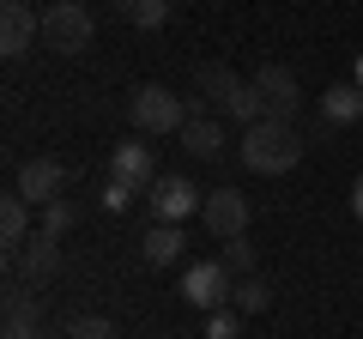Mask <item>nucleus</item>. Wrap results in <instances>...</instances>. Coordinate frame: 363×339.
Masks as SVG:
<instances>
[{
	"label": "nucleus",
	"instance_id": "obj_15",
	"mask_svg": "<svg viewBox=\"0 0 363 339\" xmlns=\"http://www.w3.org/2000/svg\"><path fill=\"white\" fill-rule=\"evenodd\" d=\"M140 255H145L152 267H169V261H182V224H164V218H157L152 230L140 236Z\"/></svg>",
	"mask_w": 363,
	"mask_h": 339
},
{
	"label": "nucleus",
	"instance_id": "obj_24",
	"mask_svg": "<svg viewBox=\"0 0 363 339\" xmlns=\"http://www.w3.org/2000/svg\"><path fill=\"white\" fill-rule=\"evenodd\" d=\"M0 339H43V327H37V315H6V333Z\"/></svg>",
	"mask_w": 363,
	"mask_h": 339
},
{
	"label": "nucleus",
	"instance_id": "obj_9",
	"mask_svg": "<svg viewBox=\"0 0 363 339\" xmlns=\"http://www.w3.org/2000/svg\"><path fill=\"white\" fill-rule=\"evenodd\" d=\"M255 85H260V97H267V109L272 116H285V121H297V104H303V85H297V73L291 67H279V61H267L255 73Z\"/></svg>",
	"mask_w": 363,
	"mask_h": 339
},
{
	"label": "nucleus",
	"instance_id": "obj_4",
	"mask_svg": "<svg viewBox=\"0 0 363 339\" xmlns=\"http://www.w3.org/2000/svg\"><path fill=\"white\" fill-rule=\"evenodd\" d=\"M128 116H133V128H140V133H182V121H188V104H182L169 85H133Z\"/></svg>",
	"mask_w": 363,
	"mask_h": 339
},
{
	"label": "nucleus",
	"instance_id": "obj_8",
	"mask_svg": "<svg viewBox=\"0 0 363 339\" xmlns=\"http://www.w3.org/2000/svg\"><path fill=\"white\" fill-rule=\"evenodd\" d=\"M200 218H206V230L218 236V243L224 236H242L248 230V200L236 194V188H212L206 206H200Z\"/></svg>",
	"mask_w": 363,
	"mask_h": 339
},
{
	"label": "nucleus",
	"instance_id": "obj_23",
	"mask_svg": "<svg viewBox=\"0 0 363 339\" xmlns=\"http://www.w3.org/2000/svg\"><path fill=\"white\" fill-rule=\"evenodd\" d=\"M133 194H140V188H133V182H121V176H109V182H104V206H109V212H121Z\"/></svg>",
	"mask_w": 363,
	"mask_h": 339
},
{
	"label": "nucleus",
	"instance_id": "obj_18",
	"mask_svg": "<svg viewBox=\"0 0 363 339\" xmlns=\"http://www.w3.org/2000/svg\"><path fill=\"white\" fill-rule=\"evenodd\" d=\"M218 261H224V267H230V273H236V279H242V273H255V248H248V243H242V236H224V255H218Z\"/></svg>",
	"mask_w": 363,
	"mask_h": 339
},
{
	"label": "nucleus",
	"instance_id": "obj_5",
	"mask_svg": "<svg viewBox=\"0 0 363 339\" xmlns=\"http://www.w3.org/2000/svg\"><path fill=\"white\" fill-rule=\"evenodd\" d=\"M230 291H236V279H230L224 261H194L188 273H182V303H194V309H206V315L224 309Z\"/></svg>",
	"mask_w": 363,
	"mask_h": 339
},
{
	"label": "nucleus",
	"instance_id": "obj_11",
	"mask_svg": "<svg viewBox=\"0 0 363 339\" xmlns=\"http://www.w3.org/2000/svg\"><path fill=\"white\" fill-rule=\"evenodd\" d=\"M109 176H121V182H133V188H152V182H157L152 145H133V140H121L116 152H109Z\"/></svg>",
	"mask_w": 363,
	"mask_h": 339
},
{
	"label": "nucleus",
	"instance_id": "obj_2",
	"mask_svg": "<svg viewBox=\"0 0 363 339\" xmlns=\"http://www.w3.org/2000/svg\"><path fill=\"white\" fill-rule=\"evenodd\" d=\"M200 97H206L218 116L242 121V128H255V121L272 116L267 97H260V85H255V79H236L230 67H206V73H200Z\"/></svg>",
	"mask_w": 363,
	"mask_h": 339
},
{
	"label": "nucleus",
	"instance_id": "obj_13",
	"mask_svg": "<svg viewBox=\"0 0 363 339\" xmlns=\"http://www.w3.org/2000/svg\"><path fill=\"white\" fill-rule=\"evenodd\" d=\"M321 121H327V128H351V121H363V85H357V79H345V85H333V91L321 97Z\"/></svg>",
	"mask_w": 363,
	"mask_h": 339
},
{
	"label": "nucleus",
	"instance_id": "obj_12",
	"mask_svg": "<svg viewBox=\"0 0 363 339\" xmlns=\"http://www.w3.org/2000/svg\"><path fill=\"white\" fill-rule=\"evenodd\" d=\"M182 152L200 157V164H212V157L224 152V128L212 116H188V121H182Z\"/></svg>",
	"mask_w": 363,
	"mask_h": 339
},
{
	"label": "nucleus",
	"instance_id": "obj_26",
	"mask_svg": "<svg viewBox=\"0 0 363 339\" xmlns=\"http://www.w3.org/2000/svg\"><path fill=\"white\" fill-rule=\"evenodd\" d=\"M351 79H357V85H363V55H357V67H351Z\"/></svg>",
	"mask_w": 363,
	"mask_h": 339
},
{
	"label": "nucleus",
	"instance_id": "obj_16",
	"mask_svg": "<svg viewBox=\"0 0 363 339\" xmlns=\"http://www.w3.org/2000/svg\"><path fill=\"white\" fill-rule=\"evenodd\" d=\"M0 236H6L13 248H25V243H30V200L18 194V188L0 200Z\"/></svg>",
	"mask_w": 363,
	"mask_h": 339
},
{
	"label": "nucleus",
	"instance_id": "obj_25",
	"mask_svg": "<svg viewBox=\"0 0 363 339\" xmlns=\"http://www.w3.org/2000/svg\"><path fill=\"white\" fill-rule=\"evenodd\" d=\"M351 212H357V218H363V176H357V182H351Z\"/></svg>",
	"mask_w": 363,
	"mask_h": 339
},
{
	"label": "nucleus",
	"instance_id": "obj_21",
	"mask_svg": "<svg viewBox=\"0 0 363 339\" xmlns=\"http://www.w3.org/2000/svg\"><path fill=\"white\" fill-rule=\"evenodd\" d=\"M37 230L67 236V230H73V206H67V200H49V206H43V224H37Z\"/></svg>",
	"mask_w": 363,
	"mask_h": 339
},
{
	"label": "nucleus",
	"instance_id": "obj_7",
	"mask_svg": "<svg viewBox=\"0 0 363 339\" xmlns=\"http://www.w3.org/2000/svg\"><path fill=\"white\" fill-rule=\"evenodd\" d=\"M61 188H67V164L61 157H25V164H18V194H25L30 206L61 200Z\"/></svg>",
	"mask_w": 363,
	"mask_h": 339
},
{
	"label": "nucleus",
	"instance_id": "obj_14",
	"mask_svg": "<svg viewBox=\"0 0 363 339\" xmlns=\"http://www.w3.org/2000/svg\"><path fill=\"white\" fill-rule=\"evenodd\" d=\"M55 243H61V236H49V230H37V236L25 243L18 261H25V279H30V285H43V279L61 273V248H55Z\"/></svg>",
	"mask_w": 363,
	"mask_h": 339
},
{
	"label": "nucleus",
	"instance_id": "obj_3",
	"mask_svg": "<svg viewBox=\"0 0 363 339\" xmlns=\"http://www.w3.org/2000/svg\"><path fill=\"white\" fill-rule=\"evenodd\" d=\"M91 37H97V18H91L85 0H55L49 13H43V43L55 55H85Z\"/></svg>",
	"mask_w": 363,
	"mask_h": 339
},
{
	"label": "nucleus",
	"instance_id": "obj_20",
	"mask_svg": "<svg viewBox=\"0 0 363 339\" xmlns=\"http://www.w3.org/2000/svg\"><path fill=\"white\" fill-rule=\"evenodd\" d=\"M67 339H116V321H109V315H79V321L67 327Z\"/></svg>",
	"mask_w": 363,
	"mask_h": 339
},
{
	"label": "nucleus",
	"instance_id": "obj_6",
	"mask_svg": "<svg viewBox=\"0 0 363 339\" xmlns=\"http://www.w3.org/2000/svg\"><path fill=\"white\" fill-rule=\"evenodd\" d=\"M145 200H152V218H164V224H188L200 206H206V194H200L188 176H157Z\"/></svg>",
	"mask_w": 363,
	"mask_h": 339
},
{
	"label": "nucleus",
	"instance_id": "obj_17",
	"mask_svg": "<svg viewBox=\"0 0 363 339\" xmlns=\"http://www.w3.org/2000/svg\"><path fill=\"white\" fill-rule=\"evenodd\" d=\"M267 303H272V285H267L260 273H242V279H236V291H230V309H236V315H260Z\"/></svg>",
	"mask_w": 363,
	"mask_h": 339
},
{
	"label": "nucleus",
	"instance_id": "obj_19",
	"mask_svg": "<svg viewBox=\"0 0 363 339\" xmlns=\"http://www.w3.org/2000/svg\"><path fill=\"white\" fill-rule=\"evenodd\" d=\"M128 18H133L140 30H157V25L169 18V0H133V6H128Z\"/></svg>",
	"mask_w": 363,
	"mask_h": 339
},
{
	"label": "nucleus",
	"instance_id": "obj_22",
	"mask_svg": "<svg viewBox=\"0 0 363 339\" xmlns=\"http://www.w3.org/2000/svg\"><path fill=\"white\" fill-rule=\"evenodd\" d=\"M206 339H242V321H236L230 309H212V321H206Z\"/></svg>",
	"mask_w": 363,
	"mask_h": 339
},
{
	"label": "nucleus",
	"instance_id": "obj_10",
	"mask_svg": "<svg viewBox=\"0 0 363 339\" xmlns=\"http://www.w3.org/2000/svg\"><path fill=\"white\" fill-rule=\"evenodd\" d=\"M37 37H43V18L30 13L25 0H6L0 6V55H25Z\"/></svg>",
	"mask_w": 363,
	"mask_h": 339
},
{
	"label": "nucleus",
	"instance_id": "obj_1",
	"mask_svg": "<svg viewBox=\"0 0 363 339\" xmlns=\"http://www.w3.org/2000/svg\"><path fill=\"white\" fill-rule=\"evenodd\" d=\"M242 164L255 170V176H285V170H297L303 164V133H297V121H285V116H267V121H255V128H242Z\"/></svg>",
	"mask_w": 363,
	"mask_h": 339
}]
</instances>
